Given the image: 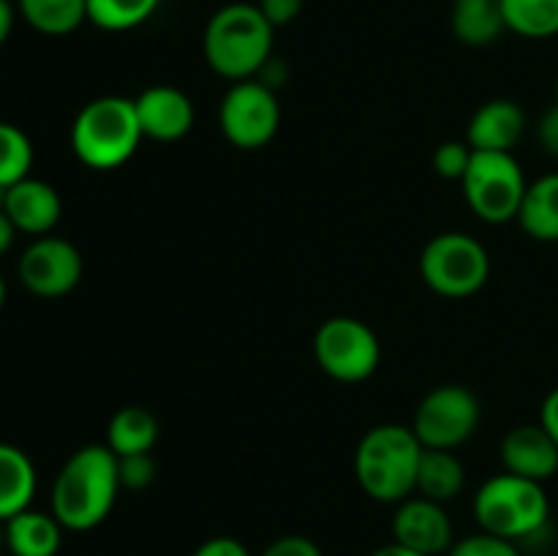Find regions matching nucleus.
<instances>
[{
  "instance_id": "f704fd0d",
  "label": "nucleus",
  "mask_w": 558,
  "mask_h": 556,
  "mask_svg": "<svg viewBox=\"0 0 558 556\" xmlns=\"http://www.w3.org/2000/svg\"><path fill=\"white\" fill-rule=\"evenodd\" d=\"M11 27H14V5L9 0H0V47L9 41Z\"/></svg>"
},
{
  "instance_id": "393cba45",
  "label": "nucleus",
  "mask_w": 558,
  "mask_h": 556,
  "mask_svg": "<svg viewBox=\"0 0 558 556\" xmlns=\"http://www.w3.org/2000/svg\"><path fill=\"white\" fill-rule=\"evenodd\" d=\"M161 0H87V20L101 31H131L156 14Z\"/></svg>"
},
{
  "instance_id": "4c0bfd02",
  "label": "nucleus",
  "mask_w": 558,
  "mask_h": 556,
  "mask_svg": "<svg viewBox=\"0 0 558 556\" xmlns=\"http://www.w3.org/2000/svg\"><path fill=\"white\" fill-rule=\"evenodd\" d=\"M3 303H5V281L3 276H0V309H3Z\"/></svg>"
},
{
  "instance_id": "e433bc0d",
  "label": "nucleus",
  "mask_w": 558,
  "mask_h": 556,
  "mask_svg": "<svg viewBox=\"0 0 558 556\" xmlns=\"http://www.w3.org/2000/svg\"><path fill=\"white\" fill-rule=\"evenodd\" d=\"M371 556H423V554H417V551L407 548V545H401L392 540L390 545H381V548H376Z\"/></svg>"
},
{
  "instance_id": "f03ea898",
  "label": "nucleus",
  "mask_w": 558,
  "mask_h": 556,
  "mask_svg": "<svg viewBox=\"0 0 558 556\" xmlns=\"http://www.w3.org/2000/svg\"><path fill=\"white\" fill-rule=\"evenodd\" d=\"M276 27L256 3H229L210 16L205 27V60L227 80H254L272 52Z\"/></svg>"
},
{
  "instance_id": "9b49d317",
  "label": "nucleus",
  "mask_w": 558,
  "mask_h": 556,
  "mask_svg": "<svg viewBox=\"0 0 558 556\" xmlns=\"http://www.w3.org/2000/svg\"><path fill=\"white\" fill-rule=\"evenodd\" d=\"M82 256L69 240L41 234L20 256V281L38 298H63L80 283Z\"/></svg>"
},
{
  "instance_id": "72a5a7b5",
  "label": "nucleus",
  "mask_w": 558,
  "mask_h": 556,
  "mask_svg": "<svg viewBox=\"0 0 558 556\" xmlns=\"http://www.w3.org/2000/svg\"><path fill=\"white\" fill-rule=\"evenodd\" d=\"M539 425L548 431L558 445V387L548 392V398L543 401V412H539Z\"/></svg>"
},
{
  "instance_id": "9d476101",
  "label": "nucleus",
  "mask_w": 558,
  "mask_h": 556,
  "mask_svg": "<svg viewBox=\"0 0 558 556\" xmlns=\"http://www.w3.org/2000/svg\"><path fill=\"white\" fill-rule=\"evenodd\" d=\"M281 107L262 80L234 82L221 101V131L240 150H259L276 136Z\"/></svg>"
},
{
  "instance_id": "cd10ccee",
  "label": "nucleus",
  "mask_w": 558,
  "mask_h": 556,
  "mask_svg": "<svg viewBox=\"0 0 558 556\" xmlns=\"http://www.w3.org/2000/svg\"><path fill=\"white\" fill-rule=\"evenodd\" d=\"M447 556H521V551H518V545L512 540L480 532L458 540Z\"/></svg>"
},
{
  "instance_id": "7c9ffc66",
  "label": "nucleus",
  "mask_w": 558,
  "mask_h": 556,
  "mask_svg": "<svg viewBox=\"0 0 558 556\" xmlns=\"http://www.w3.org/2000/svg\"><path fill=\"white\" fill-rule=\"evenodd\" d=\"M256 5H259V11L272 27H283L298 20L305 0H256Z\"/></svg>"
},
{
  "instance_id": "2f4dec72",
  "label": "nucleus",
  "mask_w": 558,
  "mask_h": 556,
  "mask_svg": "<svg viewBox=\"0 0 558 556\" xmlns=\"http://www.w3.org/2000/svg\"><path fill=\"white\" fill-rule=\"evenodd\" d=\"M191 556H251L240 540L234 537H210L199 545Z\"/></svg>"
},
{
  "instance_id": "c85d7f7f",
  "label": "nucleus",
  "mask_w": 558,
  "mask_h": 556,
  "mask_svg": "<svg viewBox=\"0 0 558 556\" xmlns=\"http://www.w3.org/2000/svg\"><path fill=\"white\" fill-rule=\"evenodd\" d=\"M120 485L129 491H142L156 480V461L150 452H136V456H118Z\"/></svg>"
},
{
  "instance_id": "a211bd4d",
  "label": "nucleus",
  "mask_w": 558,
  "mask_h": 556,
  "mask_svg": "<svg viewBox=\"0 0 558 556\" xmlns=\"http://www.w3.org/2000/svg\"><path fill=\"white\" fill-rule=\"evenodd\" d=\"M36 494V469L25 450L0 442V521L27 510Z\"/></svg>"
},
{
  "instance_id": "7ed1b4c3",
  "label": "nucleus",
  "mask_w": 558,
  "mask_h": 556,
  "mask_svg": "<svg viewBox=\"0 0 558 556\" xmlns=\"http://www.w3.org/2000/svg\"><path fill=\"white\" fill-rule=\"evenodd\" d=\"M423 442L409 425L385 423L360 439L354 456L357 483L371 499L403 501L414 494Z\"/></svg>"
},
{
  "instance_id": "4be33fe9",
  "label": "nucleus",
  "mask_w": 558,
  "mask_h": 556,
  "mask_svg": "<svg viewBox=\"0 0 558 556\" xmlns=\"http://www.w3.org/2000/svg\"><path fill=\"white\" fill-rule=\"evenodd\" d=\"M158 439V420L145 407H123L114 412L107 428V447L114 456L150 452Z\"/></svg>"
},
{
  "instance_id": "412c9836",
  "label": "nucleus",
  "mask_w": 558,
  "mask_h": 556,
  "mask_svg": "<svg viewBox=\"0 0 558 556\" xmlns=\"http://www.w3.org/2000/svg\"><path fill=\"white\" fill-rule=\"evenodd\" d=\"M523 232L543 243L558 240V172L534 180L518 210Z\"/></svg>"
},
{
  "instance_id": "a878e982",
  "label": "nucleus",
  "mask_w": 558,
  "mask_h": 556,
  "mask_svg": "<svg viewBox=\"0 0 558 556\" xmlns=\"http://www.w3.org/2000/svg\"><path fill=\"white\" fill-rule=\"evenodd\" d=\"M33 167V145L20 125L0 123V189L20 183Z\"/></svg>"
},
{
  "instance_id": "bb28decb",
  "label": "nucleus",
  "mask_w": 558,
  "mask_h": 556,
  "mask_svg": "<svg viewBox=\"0 0 558 556\" xmlns=\"http://www.w3.org/2000/svg\"><path fill=\"white\" fill-rule=\"evenodd\" d=\"M474 147L469 142H441L434 153V169L447 180H463L469 164H472Z\"/></svg>"
},
{
  "instance_id": "f8f14e48",
  "label": "nucleus",
  "mask_w": 558,
  "mask_h": 556,
  "mask_svg": "<svg viewBox=\"0 0 558 556\" xmlns=\"http://www.w3.org/2000/svg\"><path fill=\"white\" fill-rule=\"evenodd\" d=\"M392 537L396 543L423 556L450 554V548L456 545L452 521L445 505L425 499V496H409V499L398 501L396 518H392Z\"/></svg>"
},
{
  "instance_id": "1a4fd4ad",
  "label": "nucleus",
  "mask_w": 558,
  "mask_h": 556,
  "mask_svg": "<svg viewBox=\"0 0 558 556\" xmlns=\"http://www.w3.org/2000/svg\"><path fill=\"white\" fill-rule=\"evenodd\" d=\"M480 425V401L469 387L441 385L420 401L412 431L423 447L456 450Z\"/></svg>"
},
{
  "instance_id": "c756f323",
  "label": "nucleus",
  "mask_w": 558,
  "mask_h": 556,
  "mask_svg": "<svg viewBox=\"0 0 558 556\" xmlns=\"http://www.w3.org/2000/svg\"><path fill=\"white\" fill-rule=\"evenodd\" d=\"M262 556H322L319 545L303 534H283V537L272 540Z\"/></svg>"
},
{
  "instance_id": "c9c22d12",
  "label": "nucleus",
  "mask_w": 558,
  "mask_h": 556,
  "mask_svg": "<svg viewBox=\"0 0 558 556\" xmlns=\"http://www.w3.org/2000/svg\"><path fill=\"white\" fill-rule=\"evenodd\" d=\"M14 234H16V227L11 223V218L5 216L3 207H0V256L11 249V243H14Z\"/></svg>"
},
{
  "instance_id": "2eb2a0df",
  "label": "nucleus",
  "mask_w": 558,
  "mask_h": 556,
  "mask_svg": "<svg viewBox=\"0 0 558 556\" xmlns=\"http://www.w3.org/2000/svg\"><path fill=\"white\" fill-rule=\"evenodd\" d=\"M3 210L16 227V232L41 238V234L52 232L54 223L60 221L63 205H60V196L52 185L27 174L25 180L5 189Z\"/></svg>"
},
{
  "instance_id": "ddd939ff",
  "label": "nucleus",
  "mask_w": 558,
  "mask_h": 556,
  "mask_svg": "<svg viewBox=\"0 0 558 556\" xmlns=\"http://www.w3.org/2000/svg\"><path fill=\"white\" fill-rule=\"evenodd\" d=\"M134 107L142 134L156 142L183 140L194 125V104L172 85L147 87L140 98H134Z\"/></svg>"
},
{
  "instance_id": "5701e85b",
  "label": "nucleus",
  "mask_w": 558,
  "mask_h": 556,
  "mask_svg": "<svg viewBox=\"0 0 558 556\" xmlns=\"http://www.w3.org/2000/svg\"><path fill=\"white\" fill-rule=\"evenodd\" d=\"M20 14L44 36H69L87 20V0H16Z\"/></svg>"
},
{
  "instance_id": "4468645a",
  "label": "nucleus",
  "mask_w": 558,
  "mask_h": 556,
  "mask_svg": "<svg viewBox=\"0 0 558 556\" xmlns=\"http://www.w3.org/2000/svg\"><path fill=\"white\" fill-rule=\"evenodd\" d=\"M501 461L510 474L543 483L558 472V445L539 423L515 425L501 439Z\"/></svg>"
},
{
  "instance_id": "58836bf2",
  "label": "nucleus",
  "mask_w": 558,
  "mask_h": 556,
  "mask_svg": "<svg viewBox=\"0 0 558 556\" xmlns=\"http://www.w3.org/2000/svg\"><path fill=\"white\" fill-rule=\"evenodd\" d=\"M5 548V529H3V521H0V554H3Z\"/></svg>"
},
{
  "instance_id": "20e7f679",
  "label": "nucleus",
  "mask_w": 558,
  "mask_h": 556,
  "mask_svg": "<svg viewBox=\"0 0 558 556\" xmlns=\"http://www.w3.org/2000/svg\"><path fill=\"white\" fill-rule=\"evenodd\" d=\"M142 125L131 98L101 96L85 104L71 125V147L90 169H114L134 156Z\"/></svg>"
},
{
  "instance_id": "f3484780",
  "label": "nucleus",
  "mask_w": 558,
  "mask_h": 556,
  "mask_svg": "<svg viewBox=\"0 0 558 556\" xmlns=\"http://www.w3.org/2000/svg\"><path fill=\"white\" fill-rule=\"evenodd\" d=\"M5 548L14 556H54L63 540V527L54 516L38 510H22L3 521Z\"/></svg>"
},
{
  "instance_id": "dca6fc26",
  "label": "nucleus",
  "mask_w": 558,
  "mask_h": 556,
  "mask_svg": "<svg viewBox=\"0 0 558 556\" xmlns=\"http://www.w3.org/2000/svg\"><path fill=\"white\" fill-rule=\"evenodd\" d=\"M526 131V114L510 98H494L483 104L469 120L466 142L474 150L512 153Z\"/></svg>"
},
{
  "instance_id": "b1692460",
  "label": "nucleus",
  "mask_w": 558,
  "mask_h": 556,
  "mask_svg": "<svg viewBox=\"0 0 558 556\" xmlns=\"http://www.w3.org/2000/svg\"><path fill=\"white\" fill-rule=\"evenodd\" d=\"M507 31L523 38L558 36V0H499Z\"/></svg>"
},
{
  "instance_id": "423d86ee",
  "label": "nucleus",
  "mask_w": 558,
  "mask_h": 556,
  "mask_svg": "<svg viewBox=\"0 0 558 556\" xmlns=\"http://www.w3.org/2000/svg\"><path fill=\"white\" fill-rule=\"evenodd\" d=\"M461 183L469 207L488 223H505L518 218L529 189L515 156L494 150H474Z\"/></svg>"
},
{
  "instance_id": "0eeeda50",
  "label": "nucleus",
  "mask_w": 558,
  "mask_h": 556,
  "mask_svg": "<svg viewBox=\"0 0 558 556\" xmlns=\"http://www.w3.org/2000/svg\"><path fill=\"white\" fill-rule=\"evenodd\" d=\"M423 281L445 298H469L480 292L490 276L488 251L463 232L436 234L420 256Z\"/></svg>"
},
{
  "instance_id": "ea45409f",
  "label": "nucleus",
  "mask_w": 558,
  "mask_h": 556,
  "mask_svg": "<svg viewBox=\"0 0 558 556\" xmlns=\"http://www.w3.org/2000/svg\"><path fill=\"white\" fill-rule=\"evenodd\" d=\"M556 104H558V82H556Z\"/></svg>"
},
{
  "instance_id": "f257e3e1",
  "label": "nucleus",
  "mask_w": 558,
  "mask_h": 556,
  "mask_svg": "<svg viewBox=\"0 0 558 556\" xmlns=\"http://www.w3.org/2000/svg\"><path fill=\"white\" fill-rule=\"evenodd\" d=\"M118 456L107 445H85L60 467L52 485V516L71 532L107 521L118 499Z\"/></svg>"
},
{
  "instance_id": "6ab92c4d",
  "label": "nucleus",
  "mask_w": 558,
  "mask_h": 556,
  "mask_svg": "<svg viewBox=\"0 0 558 556\" xmlns=\"http://www.w3.org/2000/svg\"><path fill=\"white\" fill-rule=\"evenodd\" d=\"M452 33L469 47H488L507 33L499 0H452Z\"/></svg>"
},
{
  "instance_id": "6e6552de",
  "label": "nucleus",
  "mask_w": 558,
  "mask_h": 556,
  "mask_svg": "<svg viewBox=\"0 0 558 556\" xmlns=\"http://www.w3.org/2000/svg\"><path fill=\"white\" fill-rule=\"evenodd\" d=\"M314 354L319 368L338 382H363L379 368L381 347L376 333L354 316H332L316 330Z\"/></svg>"
},
{
  "instance_id": "473e14b6",
  "label": "nucleus",
  "mask_w": 558,
  "mask_h": 556,
  "mask_svg": "<svg viewBox=\"0 0 558 556\" xmlns=\"http://www.w3.org/2000/svg\"><path fill=\"white\" fill-rule=\"evenodd\" d=\"M537 136L539 142H543L545 150L558 158V104H554V107L543 114V120H539L537 125Z\"/></svg>"
},
{
  "instance_id": "aec40b11",
  "label": "nucleus",
  "mask_w": 558,
  "mask_h": 556,
  "mask_svg": "<svg viewBox=\"0 0 558 556\" xmlns=\"http://www.w3.org/2000/svg\"><path fill=\"white\" fill-rule=\"evenodd\" d=\"M466 483V472L463 463L458 461L452 450H434V447H423V456L417 463V483H414V494L425 496L430 501L447 505L456 499Z\"/></svg>"
},
{
  "instance_id": "39448f33",
  "label": "nucleus",
  "mask_w": 558,
  "mask_h": 556,
  "mask_svg": "<svg viewBox=\"0 0 558 556\" xmlns=\"http://www.w3.org/2000/svg\"><path fill=\"white\" fill-rule=\"evenodd\" d=\"M548 512L543 483L510 472L490 478L474 496V518L483 532L512 543L537 534L548 523Z\"/></svg>"
}]
</instances>
